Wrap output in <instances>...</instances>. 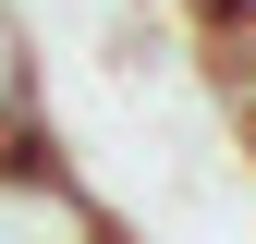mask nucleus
Returning a JSON list of instances; mask_svg holds the SVG:
<instances>
[{
	"instance_id": "f257e3e1",
	"label": "nucleus",
	"mask_w": 256,
	"mask_h": 244,
	"mask_svg": "<svg viewBox=\"0 0 256 244\" xmlns=\"http://www.w3.org/2000/svg\"><path fill=\"white\" fill-rule=\"evenodd\" d=\"M37 122V74H24V12L0 0V134H24Z\"/></svg>"
}]
</instances>
